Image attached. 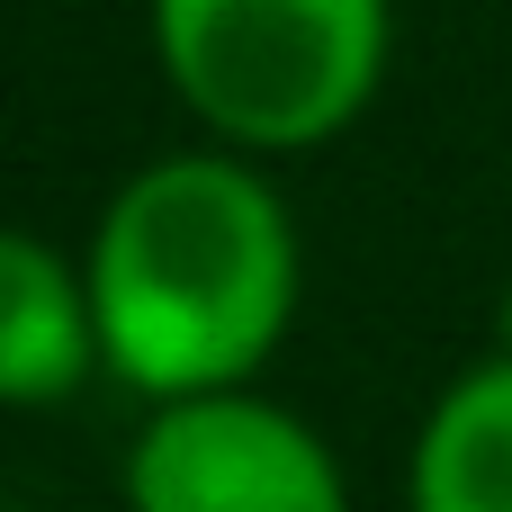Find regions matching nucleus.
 Listing matches in <instances>:
<instances>
[{
  "label": "nucleus",
  "instance_id": "39448f33",
  "mask_svg": "<svg viewBox=\"0 0 512 512\" xmlns=\"http://www.w3.org/2000/svg\"><path fill=\"white\" fill-rule=\"evenodd\" d=\"M405 512H512V360H477L414 432Z\"/></svg>",
  "mask_w": 512,
  "mask_h": 512
},
{
  "label": "nucleus",
  "instance_id": "7ed1b4c3",
  "mask_svg": "<svg viewBox=\"0 0 512 512\" xmlns=\"http://www.w3.org/2000/svg\"><path fill=\"white\" fill-rule=\"evenodd\" d=\"M126 512H351L324 432L252 387L153 405L126 450Z\"/></svg>",
  "mask_w": 512,
  "mask_h": 512
},
{
  "label": "nucleus",
  "instance_id": "f257e3e1",
  "mask_svg": "<svg viewBox=\"0 0 512 512\" xmlns=\"http://www.w3.org/2000/svg\"><path fill=\"white\" fill-rule=\"evenodd\" d=\"M99 360L153 405L252 387L297 324V225L243 153L144 162L90 234Z\"/></svg>",
  "mask_w": 512,
  "mask_h": 512
},
{
  "label": "nucleus",
  "instance_id": "423d86ee",
  "mask_svg": "<svg viewBox=\"0 0 512 512\" xmlns=\"http://www.w3.org/2000/svg\"><path fill=\"white\" fill-rule=\"evenodd\" d=\"M495 342H504V360H512V288H504V315H495Z\"/></svg>",
  "mask_w": 512,
  "mask_h": 512
},
{
  "label": "nucleus",
  "instance_id": "20e7f679",
  "mask_svg": "<svg viewBox=\"0 0 512 512\" xmlns=\"http://www.w3.org/2000/svg\"><path fill=\"white\" fill-rule=\"evenodd\" d=\"M99 360L90 270H72L45 234L0 225V405H54Z\"/></svg>",
  "mask_w": 512,
  "mask_h": 512
},
{
  "label": "nucleus",
  "instance_id": "f03ea898",
  "mask_svg": "<svg viewBox=\"0 0 512 512\" xmlns=\"http://www.w3.org/2000/svg\"><path fill=\"white\" fill-rule=\"evenodd\" d=\"M180 108L243 153L333 144L387 81V0H153Z\"/></svg>",
  "mask_w": 512,
  "mask_h": 512
}]
</instances>
